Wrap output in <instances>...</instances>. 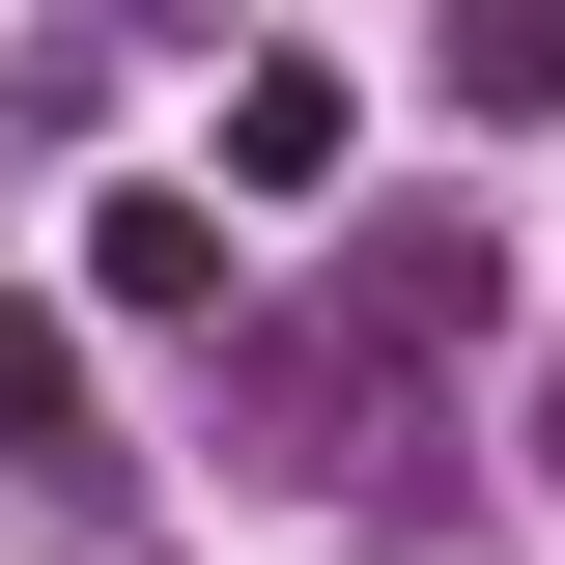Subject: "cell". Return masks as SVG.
I'll return each instance as SVG.
<instances>
[{"instance_id":"obj_1","label":"cell","mask_w":565,"mask_h":565,"mask_svg":"<svg viewBox=\"0 0 565 565\" xmlns=\"http://www.w3.org/2000/svg\"><path fill=\"white\" fill-rule=\"evenodd\" d=\"M311 170H340V85L255 57V85H226V199H311Z\"/></svg>"},{"instance_id":"obj_2","label":"cell","mask_w":565,"mask_h":565,"mask_svg":"<svg viewBox=\"0 0 565 565\" xmlns=\"http://www.w3.org/2000/svg\"><path fill=\"white\" fill-rule=\"evenodd\" d=\"M85 282H114V311H226V199H114Z\"/></svg>"},{"instance_id":"obj_3","label":"cell","mask_w":565,"mask_h":565,"mask_svg":"<svg viewBox=\"0 0 565 565\" xmlns=\"http://www.w3.org/2000/svg\"><path fill=\"white\" fill-rule=\"evenodd\" d=\"M452 114H565V0H452Z\"/></svg>"},{"instance_id":"obj_4","label":"cell","mask_w":565,"mask_h":565,"mask_svg":"<svg viewBox=\"0 0 565 565\" xmlns=\"http://www.w3.org/2000/svg\"><path fill=\"white\" fill-rule=\"evenodd\" d=\"M85 424V367H57V311H0V452H57Z\"/></svg>"}]
</instances>
